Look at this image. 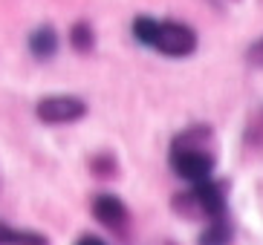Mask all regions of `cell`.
<instances>
[{
    "label": "cell",
    "instance_id": "6da1fadb",
    "mask_svg": "<svg viewBox=\"0 0 263 245\" xmlns=\"http://www.w3.org/2000/svg\"><path fill=\"white\" fill-rule=\"evenodd\" d=\"M211 127L205 124H197V127H188L182 130L174 141H171V153L168 161L174 173L185 182L197 185V182H205L211 179L214 173V156L209 150V141H211Z\"/></svg>",
    "mask_w": 263,
    "mask_h": 245
},
{
    "label": "cell",
    "instance_id": "7a4b0ae2",
    "mask_svg": "<svg viewBox=\"0 0 263 245\" xmlns=\"http://www.w3.org/2000/svg\"><path fill=\"white\" fill-rule=\"evenodd\" d=\"M133 38L168 58H188L197 49V32L177 21H156L142 15L133 21Z\"/></svg>",
    "mask_w": 263,
    "mask_h": 245
},
{
    "label": "cell",
    "instance_id": "3957f363",
    "mask_svg": "<svg viewBox=\"0 0 263 245\" xmlns=\"http://www.w3.org/2000/svg\"><path fill=\"white\" fill-rule=\"evenodd\" d=\"M174 211L179 216H205V219H217V216H226L229 211V193H226L223 182H214V179H205V182H197L191 191L174 196Z\"/></svg>",
    "mask_w": 263,
    "mask_h": 245
},
{
    "label": "cell",
    "instance_id": "277c9868",
    "mask_svg": "<svg viewBox=\"0 0 263 245\" xmlns=\"http://www.w3.org/2000/svg\"><path fill=\"white\" fill-rule=\"evenodd\" d=\"M87 113V104L76 95H44L35 104V115L44 124H72Z\"/></svg>",
    "mask_w": 263,
    "mask_h": 245
},
{
    "label": "cell",
    "instance_id": "5b68a950",
    "mask_svg": "<svg viewBox=\"0 0 263 245\" xmlns=\"http://www.w3.org/2000/svg\"><path fill=\"white\" fill-rule=\"evenodd\" d=\"M93 214L96 219H99L104 228L110 231H122L124 225H127V205H124L119 196H113V193H99L93 199Z\"/></svg>",
    "mask_w": 263,
    "mask_h": 245
},
{
    "label": "cell",
    "instance_id": "8992f818",
    "mask_svg": "<svg viewBox=\"0 0 263 245\" xmlns=\"http://www.w3.org/2000/svg\"><path fill=\"white\" fill-rule=\"evenodd\" d=\"M29 52L38 58V61H49L58 52V35H55L52 26H38V29L29 35Z\"/></svg>",
    "mask_w": 263,
    "mask_h": 245
},
{
    "label": "cell",
    "instance_id": "52a82bcc",
    "mask_svg": "<svg viewBox=\"0 0 263 245\" xmlns=\"http://www.w3.org/2000/svg\"><path fill=\"white\" fill-rule=\"evenodd\" d=\"M0 245H49V237L41 231L12 228V225L0 222Z\"/></svg>",
    "mask_w": 263,
    "mask_h": 245
},
{
    "label": "cell",
    "instance_id": "ba28073f",
    "mask_svg": "<svg viewBox=\"0 0 263 245\" xmlns=\"http://www.w3.org/2000/svg\"><path fill=\"white\" fill-rule=\"evenodd\" d=\"M197 245H232V225L226 216H217V219H209V225L202 228Z\"/></svg>",
    "mask_w": 263,
    "mask_h": 245
},
{
    "label": "cell",
    "instance_id": "9c48e42d",
    "mask_svg": "<svg viewBox=\"0 0 263 245\" xmlns=\"http://www.w3.org/2000/svg\"><path fill=\"white\" fill-rule=\"evenodd\" d=\"M70 44H72V49H78V52H90V49L96 46L93 26H90V23H84V21H78L76 26L70 29Z\"/></svg>",
    "mask_w": 263,
    "mask_h": 245
},
{
    "label": "cell",
    "instance_id": "30bf717a",
    "mask_svg": "<svg viewBox=\"0 0 263 245\" xmlns=\"http://www.w3.org/2000/svg\"><path fill=\"white\" fill-rule=\"evenodd\" d=\"M93 168L99 176H110V173H116V159H107V161H101V156H96L93 159Z\"/></svg>",
    "mask_w": 263,
    "mask_h": 245
},
{
    "label": "cell",
    "instance_id": "8fae6325",
    "mask_svg": "<svg viewBox=\"0 0 263 245\" xmlns=\"http://www.w3.org/2000/svg\"><path fill=\"white\" fill-rule=\"evenodd\" d=\"M249 64H255V67H263V38L255 40V44L249 46Z\"/></svg>",
    "mask_w": 263,
    "mask_h": 245
},
{
    "label": "cell",
    "instance_id": "7c38bea8",
    "mask_svg": "<svg viewBox=\"0 0 263 245\" xmlns=\"http://www.w3.org/2000/svg\"><path fill=\"white\" fill-rule=\"evenodd\" d=\"M76 245H107V242H104V239H99V237H93V234H84V237H78Z\"/></svg>",
    "mask_w": 263,
    "mask_h": 245
}]
</instances>
